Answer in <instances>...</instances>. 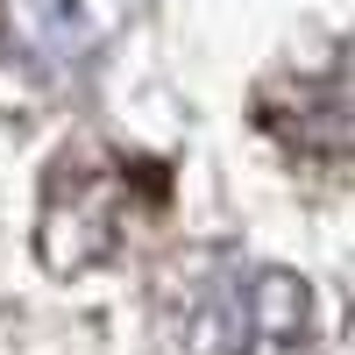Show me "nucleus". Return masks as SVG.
I'll list each match as a JSON object with an SVG mask.
<instances>
[{
    "label": "nucleus",
    "mask_w": 355,
    "mask_h": 355,
    "mask_svg": "<svg viewBox=\"0 0 355 355\" xmlns=\"http://www.w3.org/2000/svg\"><path fill=\"white\" fill-rule=\"evenodd\" d=\"M270 128H284L313 157H327V142H334L327 128H341V157H355V71H334V78L299 85V121H270Z\"/></svg>",
    "instance_id": "nucleus-2"
},
{
    "label": "nucleus",
    "mask_w": 355,
    "mask_h": 355,
    "mask_svg": "<svg viewBox=\"0 0 355 355\" xmlns=\"http://www.w3.org/2000/svg\"><path fill=\"white\" fill-rule=\"evenodd\" d=\"M306 291L277 270H249L214 291L199 313V348L206 355H306Z\"/></svg>",
    "instance_id": "nucleus-1"
}]
</instances>
